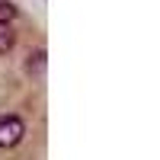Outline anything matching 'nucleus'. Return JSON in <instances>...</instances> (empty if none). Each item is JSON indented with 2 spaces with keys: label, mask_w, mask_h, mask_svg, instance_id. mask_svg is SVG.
<instances>
[{
  "label": "nucleus",
  "mask_w": 160,
  "mask_h": 160,
  "mask_svg": "<svg viewBox=\"0 0 160 160\" xmlns=\"http://www.w3.org/2000/svg\"><path fill=\"white\" fill-rule=\"evenodd\" d=\"M16 16H19V10L13 7V3H7V0H0V22H3V26H10Z\"/></svg>",
  "instance_id": "7ed1b4c3"
},
{
  "label": "nucleus",
  "mask_w": 160,
  "mask_h": 160,
  "mask_svg": "<svg viewBox=\"0 0 160 160\" xmlns=\"http://www.w3.org/2000/svg\"><path fill=\"white\" fill-rule=\"evenodd\" d=\"M26 135V122L19 115H0V148H16Z\"/></svg>",
  "instance_id": "f257e3e1"
},
{
  "label": "nucleus",
  "mask_w": 160,
  "mask_h": 160,
  "mask_svg": "<svg viewBox=\"0 0 160 160\" xmlns=\"http://www.w3.org/2000/svg\"><path fill=\"white\" fill-rule=\"evenodd\" d=\"M26 68H29V74H32V77H38V74H42V68H45V51L38 48L35 55L29 58V64H26Z\"/></svg>",
  "instance_id": "20e7f679"
},
{
  "label": "nucleus",
  "mask_w": 160,
  "mask_h": 160,
  "mask_svg": "<svg viewBox=\"0 0 160 160\" xmlns=\"http://www.w3.org/2000/svg\"><path fill=\"white\" fill-rule=\"evenodd\" d=\"M13 45H16V35H13V26H3V22H0V55H7V51H13Z\"/></svg>",
  "instance_id": "f03ea898"
}]
</instances>
